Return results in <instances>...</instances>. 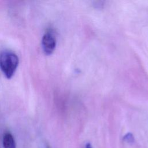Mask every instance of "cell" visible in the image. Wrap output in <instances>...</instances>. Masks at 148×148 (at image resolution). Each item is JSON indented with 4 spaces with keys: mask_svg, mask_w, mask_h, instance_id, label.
<instances>
[{
    "mask_svg": "<svg viewBox=\"0 0 148 148\" xmlns=\"http://www.w3.org/2000/svg\"><path fill=\"white\" fill-rule=\"evenodd\" d=\"M18 65V58L12 52L5 51L0 54V68L6 78L10 79Z\"/></svg>",
    "mask_w": 148,
    "mask_h": 148,
    "instance_id": "cell-1",
    "label": "cell"
},
{
    "mask_svg": "<svg viewBox=\"0 0 148 148\" xmlns=\"http://www.w3.org/2000/svg\"><path fill=\"white\" fill-rule=\"evenodd\" d=\"M56 46V40L54 36L50 33H46L42 37V47L46 55H50L54 51Z\"/></svg>",
    "mask_w": 148,
    "mask_h": 148,
    "instance_id": "cell-2",
    "label": "cell"
},
{
    "mask_svg": "<svg viewBox=\"0 0 148 148\" xmlns=\"http://www.w3.org/2000/svg\"><path fill=\"white\" fill-rule=\"evenodd\" d=\"M3 148H16V143L13 135L7 132L5 134L3 137Z\"/></svg>",
    "mask_w": 148,
    "mask_h": 148,
    "instance_id": "cell-3",
    "label": "cell"
},
{
    "mask_svg": "<svg viewBox=\"0 0 148 148\" xmlns=\"http://www.w3.org/2000/svg\"><path fill=\"white\" fill-rule=\"evenodd\" d=\"M123 140L127 142V143H132L134 140H135V139H134V137L132 135V134L129 132V133H127L126 134L124 137H123Z\"/></svg>",
    "mask_w": 148,
    "mask_h": 148,
    "instance_id": "cell-4",
    "label": "cell"
},
{
    "mask_svg": "<svg viewBox=\"0 0 148 148\" xmlns=\"http://www.w3.org/2000/svg\"><path fill=\"white\" fill-rule=\"evenodd\" d=\"M85 148H92L91 143H86V145H85Z\"/></svg>",
    "mask_w": 148,
    "mask_h": 148,
    "instance_id": "cell-5",
    "label": "cell"
},
{
    "mask_svg": "<svg viewBox=\"0 0 148 148\" xmlns=\"http://www.w3.org/2000/svg\"><path fill=\"white\" fill-rule=\"evenodd\" d=\"M47 148H50V147H47Z\"/></svg>",
    "mask_w": 148,
    "mask_h": 148,
    "instance_id": "cell-6",
    "label": "cell"
}]
</instances>
